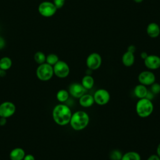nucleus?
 Masks as SVG:
<instances>
[{
  "instance_id": "nucleus-34",
  "label": "nucleus",
  "mask_w": 160,
  "mask_h": 160,
  "mask_svg": "<svg viewBox=\"0 0 160 160\" xmlns=\"http://www.w3.org/2000/svg\"><path fill=\"white\" fill-rule=\"evenodd\" d=\"M134 2H138V3H139V2H141L143 0H133Z\"/></svg>"
},
{
  "instance_id": "nucleus-31",
  "label": "nucleus",
  "mask_w": 160,
  "mask_h": 160,
  "mask_svg": "<svg viewBox=\"0 0 160 160\" xmlns=\"http://www.w3.org/2000/svg\"><path fill=\"white\" fill-rule=\"evenodd\" d=\"M6 122H7V118L0 117V126H3L6 124Z\"/></svg>"
},
{
  "instance_id": "nucleus-16",
  "label": "nucleus",
  "mask_w": 160,
  "mask_h": 160,
  "mask_svg": "<svg viewBox=\"0 0 160 160\" xmlns=\"http://www.w3.org/2000/svg\"><path fill=\"white\" fill-rule=\"evenodd\" d=\"M133 92L136 97H137L138 99H141L146 98L148 89L146 86L139 83L134 87Z\"/></svg>"
},
{
  "instance_id": "nucleus-7",
  "label": "nucleus",
  "mask_w": 160,
  "mask_h": 160,
  "mask_svg": "<svg viewBox=\"0 0 160 160\" xmlns=\"http://www.w3.org/2000/svg\"><path fill=\"white\" fill-rule=\"evenodd\" d=\"M54 74L59 78H65L68 76L70 72L69 65L63 61L59 60L53 66Z\"/></svg>"
},
{
  "instance_id": "nucleus-18",
  "label": "nucleus",
  "mask_w": 160,
  "mask_h": 160,
  "mask_svg": "<svg viewBox=\"0 0 160 160\" xmlns=\"http://www.w3.org/2000/svg\"><path fill=\"white\" fill-rule=\"evenodd\" d=\"M83 87L88 91L92 89L94 85V79L91 75L86 74L81 79V82Z\"/></svg>"
},
{
  "instance_id": "nucleus-6",
  "label": "nucleus",
  "mask_w": 160,
  "mask_h": 160,
  "mask_svg": "<svg viewBox=\"0 0 160 160\" xmlns=\"http://www.w3.org/2000/svg\"><path fill=\"white\" fill-rule=\"evenodd\" d=\"M94 100V103L99 105L104 106L107 104L111 98L109 92L106 89L100 88L96 90L92 95Z\"/></svg>"
},
{
  "instance_id": "nucleus-11",
  "label": "nucleus",
  "mask_w": 160,
  "mask_h": 160,
  "mask_svg": "<svg viewBox=\"0 0 160 160\" xmlns=\"http://www.w3.org/2000/svg\"><path fill=\"white\" fill-rule=\"evenodd\" d=\"M87 91L88 90L83 87L81 83L79 82H72L68 88L69 95L76 99H79L81 96L86 93Z\"/></svg>"
},
{
  "instance_id": "nucleus-3",
  "label": "nucleus",
  "mask_w": 160,
  "mask_h": 160,
  "mask_svg": "<svg viewBox=\"0 0 160 160\" xmlns=\"http://www.w3.org/2000/svg\"><path fill=\"white\" fill-rule=\"evenodd\" d=\"M136 112L138 116L142 118L149 117L153 112L154 105L151 100L146 98L139 99L136 104Z\"/></svg>"
},
{
  "instance_id": "nucleus-29",
  "label": "nucleus",
  "mask_w": 160,
  "mask_h": 160,
  "mask_svg": "<svg viewBox=\"0 0 160 160\" xmlns=\"http://www.w3.org/2000/svg\"><path fill=\"white\" fill-rule=\"evenodd\" d=\"M23 160H35V158L33 155L28 154L25 155Z\"/></svg>"
},
{
  "instance_id": "nucleus-21",
  "label": "nucleus",
  "mask_w": 160,
  "mask_h": 160,
  "mask_svg": "<svg viewBox=\"0 0 160 160\" xmlns=\"http://www.w3.org/2000/svg\"><path fill=\"white\" fill-rule=\"evenodd\" d=\"M12 66V60L10 58L4 56L0 59V69L3 71L8 70Z\"/></svg>"
},
{
  "instance_id": "nucleus-20",
  "label": "nucleus",
  "mask_w": 160,
  "mask_h": 160,
  "mask_svg": "<svg viewBox=\"0 0 160 160\" xmlns=\"http://www.w3.org/2000/svg\"><path fill=\"white\" fill-rule=\"evenodd\" d=\"M69 98V93L68 91L66 89H60L56 93V99L57 100L61 102L64 103L66 102Z\"/></svg>"
},
{
  "instance_id": "nucleus-12",
  "label": "nucleus",
  "mask_w": 160,
  "mask_h": 160,
  "mask_svg": "<svg viewBox=\"0 0 160 160\" xmlns=\"http://www.w3.org/2000/svg\"><path fill=\"white\" fill-rule=\"evenodd\" d=\"M145 66L149 70H156L160 68V57L151 54L148 55L147 58L144 59Z\"/></svg>"
},
{
  "instance_id": "nucleus-27",
  "label": "nucleus",
  "mask_w": 160,
  "mask_h": 160,
  "mask_svg": "<svg viewBox=\"0 0 160 160\" xmlns=\"http://www.w3.org/2000/svg\"><path fill=\"white\" fill-rule=\"evenodd\" d=\"M146 160H160V158L156 154H153L150 155Z\"/></svg>"
},
{
  "instance_id": "nucleus-13",
  "label": "nucleus",
  "mask_w": 160,
  "mask_h": 160,
  "mask_svg": "<svg viewBox=\"0 0 160 160\" xmlns=\"http://www.w3.org/2000/svg\"><path fill=\"white\" fill-rule=\"evenodd\" d=\"M79 103L83 108H90L94 104L93 96L89 93H85L79 99Z\"/></svg>"
},
{
  "instance_id": "nucleus-30",
  "label": "nucleus",
  "mask_w": 160,
  "mask_h": 160,
  "mask_svg": "<svg viewBox=\"0 0 160 160\" xmlns=\"http://www.w3.org/2000/svg\"><path fill=\"white\" fill-rule=\"evenodd\" d=\"M127 51L132 53H134V52L136 51V47L134 45H130L128 47Z\"/></svg>"
},
{
  "instance_id": "nucleus-28",
  "label": "nucleus",
  "mask_w": 160,
  "mask_h": 160,
  "mask_svg": "<svg viewBox=\"0 0 160 160\" xmlns=\"http://www.w3.org/2000/svg\"><path fill=\"white\" fill-rule=\"evenodd\" d=\"M6 46V41L4 39L0 36V50L2 49Z\"/></svg>"
},
{
  "instance_id": "nucleus-32",
  "label": "nucleus",
  "mask_w": 160,
  "mask_h": 160,
  "mask_svg": "<svg viewBox=\"0 0 160 160\" xmlns=\"http://www.w3.org/2000/svg\"><path fill=\"white\" fill-rule=\"evenodd\" d=\"M148 56V53L146 52H142L141 53V54H140V56H141V59H142L143 60L147 58Z\"/></svg>"
},
{
  "instance_id": "nucleus-8",
  "label": "nucleus",
  "mask_w": 160,
  "mask_h": 160,
  "mask_svg": "<svg viewBox=\"0 0 160 160\" xmlns=\"http://www.w3.org/2000/svg\"><path fill=\"white\" fill-rule=\"evenodd\" d=\"M86 64L88 69L93 71L99 69L102 64V58L97 52L91 53L86 58Z\"/></svg>"
},
{
  "instance_id": "nucleus-10",
  "label": "nucleus",
  "mask_w": 160,
  "mask_h": 160,
  "mask_svg": "<svg viewBox=\"0 0 160 160\" xmlns=\"http://www.w3.org/2000/svg\"><path fill=\"white\" fill-rule=\"evenodd\" d=\"M16 112L15 104L10 101H4L0 104V117L10 118Z\"/></svg>"
},
{
  "instance_id": "nucleus-9",
  "label": "nucleus",
  "mask_w": 160,
  "mask_h": 160,
  "mask_svg": "<svg viewBox=\"0 0 160 160\" xmlns=\"http://www.w3.org/2000/svg\"><path fill=\"white\" fill-rule=\"evenodd\" d=\"M138 81L140 84L146 86H151L156 82L155 74L151 71H141L138 77Z\"/></svg>"
},
{
  "instance_id": "nucleus-19",
  "label": "nucleus",
  "mask_w": 160,
  "mask_h": 160,
  "mask_svg": "<svg viewBox=\"0 0 160 160\" xmlns=\"http://www.w3.org/2000/svg\"><path fill=\"white\" fill-rule=\"evenodd\" d=\"M121 160H141V157L138 152L132 151L123 154Z\"/></svg>"
},
{
  "instance_id": "nucleus-17",
  "label": "nucleus",
  "mask_w": 160,
  "mask_h": 160,
  "mask_svg": "<svg viewBox=\"0 0 160 160\" xmlns=\"http://www.w3.org/2000/svg\"><path fill=\"white\" fill-rule=\"evenodd\" d=\"M135 61V57L134 53L129 51L125 52L122 56V62L126 67L132 66Z\"/></svg>"
},
{
  "instance_id": "nucleus-15",
  "label": "nucleus",
  "mask_w": 160,
  "mask_h": 160,
  "mask_svg": "<svg viewBox=\"0 0 160 160\" xmlns=\"http://www.w3.org/2000/svg\"><path fill=\"white\" fill-rule=\"evenodd\" d=\"M25 151L21 148H15L9 153L11 160H23L25 156Z\"/></svg>"
},
{
  "instance_id": "nucleus-26",
  "label": "nucleus",
  "mask_w": 160,
  "mask_h": 160,
  "mask_svg": "<svg viewBox=\"0 0 160 160\" xmlns=\"http://www.w3.org/2000/svg\"><path fill=\"white\" fill-rule=\"evenodd\" d=\"M65 3V0H53V4L57 9L62 8Z\"/></svg>"
},
{
  "instance_id": "nucleus-5",
  "label": "nucleus",
  "mask_w": 160,
  "mask_h": 160,
  "mask_svg": "<svg viewBox=\"0 0 160 160\" xmlns=\"http://www.w3.org/2000/svg\"><path fill=\"white\" fill-rule=\"evenodd\" d=\"M57 9L53 2L49 1H43L38 6L39 13L46 18H49L54 15Z\"/></svg>"
},
{
  "instance_id": "nucleus-35",
  "label": "nucleus",
  "mask_w": 160,
  "mask_h": 160,
  "mask_svg": "<svg viewBox=\"0 0 160 160\" xmlns=\"http://www.w3.org/2000/svg\"><path fill=\"white\" fill-rule=\"evenodd\" d=\"M1 69H0V76H1Z\"/></svg>"
},
{
  "instance_id": "nucleus-36",
  "label": "nucleus",
  "mask_w": 160,
  "mask_h": 160,
  "mask_svg": "<svg viewBox=\"0 0 160 160\" xmlns=\"http://www.w3.org/2000/svg\"><path fill=\"white\" fill-rule=\"evenodd\" d=\"M159 28H160V24H159Z\"/></svg>"
},
{
  "instance_id": "nucleus-4",
  "label": "nucleus",
  "mask_w": 160,
  "mask_h": 160,
  "mask_svg": "<svg viewBox=\"0 0 160 160\" xmlns=\"http://www.w3.org/2000/svg\"><path fill=\"white\" fill-rule=\"evenodd\" d=\"M54 75L53 66L44 62L39 64L36 69L37 78L42 81H47L50 80Z\"/></svg>"
},
{
  "instance_id": "nucleus-24",
  "label": "nucleus",
  "mask_w": 160,
  "mask_h": 160,
  "mask_svg": "<svg viewBox=\"0 0 160 160\" xmlns=\"http://www.w3.org/2000/svg\"><path fill=\"white\" fill-rule=\"evenodd\" d=\"M122 154L119 149H114L110 152L109 158L111 160H121Z\"/></svg>"
},
{
  "instance_id": "nucleus-25",
  "label": "nucleus",
  "mask_w": 160,
  "mask_h": 160,
  "mask_svg": "<svg viewBox=\"0 0 160 160\" xmlns=\"http://www.w3.org/2000/svg\"><path fill=\"white\" fill-rule=\"evenodd\" d=\"M150 91L154 95L160 93V84L158 82H154L150 86Z\"/></svg>"
},
{
  "instance_id": "nucleus-1",
  "label": "nucleus",
  "mask_w": 160,
  "mask_h": 160,
  "mask_svg": "<svg viewBox=\"0 0 160 160\" xmlns=\"http://www.w3.org/2000/svg\"><path fill=\"white\" fill-rule=\"evenodd\" d=\"M72 114L71 109L68 105L61 103L54 107L52 116L54 121L57 124L63 126L69 124Z\"/></svg>"
},
{
  "instance_id": "nucleus-23",
  "label": "nucleus",
  "mask_w": 160,
  "mask_h": 160,
  "mask_svg": "<svg viewBox=\"0 0 160 160\" xmlns=\"http://www.w3.org/2000/svg\"><path fill=\"white\" fill-rule=\"evenodd\" d=\"M59 60V58L56 54L51 53L46 56V62L53 66Z\"/></svg>"
},
{
  "instance_id": "nucleus-33",
  "label": "nucleus",
  "mask_w": 160,
  "mask_h": 160,
  "mask_svg": "<svg viewBox=\"0 0 160 160\" xmlns=\"http://www.w3.org/2000/svg\"><path fill=\"white\" fill-rule=\"evenodd\" d=\"M156 154L160 158V142L158 144L156 148Z\"/></svg>"
},
{
  "instance_id": "nucleus-2",
  "label": "nucleus",
  "mask_w": 160,
  "mask_h": 160,
  "mask_svg": "<svg viewBox=\"0 0 160 160\" xmlns=\"http://www.w3.org/2000/svg\"><path fill=\"white\" fill-rule=\"evenodd\" d=\"M90 121L89 114L84 111L79 110L72 114L69 124L75 131H82L89 124Z\"/></svg>"
},
{
  "instance_id": "nucleus-14",
  "label": "nucleus",
  "mask_w": 160,
  "mask_h": 160,
  "mask_svg": "<svg viewBox=\"0 0 160 160\" xmlns=\"http://www.w3.org/2000/svg\"><path fill=\"white\" fill-rule=\"evenodd\" d=\"M146 32L149 37L152 38H157L160 34L159 25L156 22L149 23L147 26Z\"/></svg>"
},
{
  "instance_id": "nucleus-22",
  "label": "nucleus",
  "mask_w": 160,
  "mask_h": 160,
  "mask_svg": "<svg viewBox=\"0 0 160 160\" xmlns=\"http://www.w3.org/2000/svg\"><path fill=\"white\" fill-rule=\"evenodd\" d=\"M46 56L41 51H38L34 55V59L38 64L46 62Z\"/></svg>"
}]
</instances>
